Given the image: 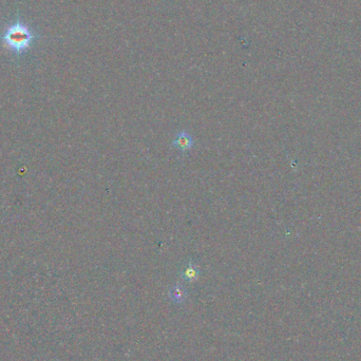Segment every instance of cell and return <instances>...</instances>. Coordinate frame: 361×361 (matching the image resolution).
<instances>
[{
	"label": "cell",
	"instance_id": "2",
	"mask_svg": "<svg viewBox=\"0 0 361 361\" xmlns=\"http://www.w3.org/2000/svg\"><path fill=\"white\" fill-rule=\"evenodd\" d=\"M194 144V139L186 130L179 131L176 135V138L172 140V145L178 148L180 152L189 151Z\"/></svg>",
	"mask_w": 361,
	"mask_h": 361
},
{
	"label": "cell",
	"instance_id": "1",
	"mask_svg": "<svg viewBox=\"0 0 361 361\" xmlns=\"http://www.w3.org/2000/svg\"><path fill=\"white\" fill-rule=\"evenodd\" d=\"M39 36L21 20H15L5 27L2 35L0 36L3 45L15 54H22L28 51L33 42Z\"/></svg>",
	"mask_w": 361,
	"mask_h": 361
},
{
	"label": "cell",
	"instance_id": "4",
	"mask_svg": "<svg viewBox=\"0 0 361 361\" xmlns=\"http://www.w3.org/2000/svg\"><path fill=\"white\" fill-rule=\"evenodd\" d=\"M200 276V269L198 265H195L192 262L187 263L183 271H180V278L187 282L197 281Z\"/></svg>",
	"mask_w": 361,
	"mask_h": 361
},
{
	"label": "cell",
	"instance_id": "3",
	"mask_svg": "<svg viewBox=\"0 0 361 361\" xmlns=\"http://www.w3.org/2000/svg\"><path fill=\"white\" fill-rule=\"evenodd\" d=\"M168 296L170 298V300L174 303L182 304L187 299V290L182 284L177 283L172 287H170Z\"/></svg>",
	"mask_w": 361,
	"mask_h": 361
}]
</instances>
